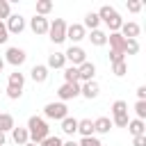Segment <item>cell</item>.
I'll list each match as a JSON object with an SVG mask.
<instances>
[{
	"mask_svg": "<svg viewBox=\"0 0 146 146\" xmlns=\"http://www.w3.org/2000/svg\"><path fill=\"white\" fill-rule=\"evenodd\" d=\"M27 132H30V141L32 144H41L48 135H50V128H48V123L41 119V116H30V121H27Z\"/></svg>",
	"mask_w": 146,
	"mask_h": 146,
	"instance_id": "1",
	"label": "cell"
},
{
	"mask_svg": "<svg viewBox=\"0 0 146 146\" xmlns=\"http://www.w3.org/2000/svg\"><path fill=\"white\" fill-rule=\"evenodd\" d=\"M96 14H98V18H100V21H103V23L110 27V32H119V30H121V25H123V18L119 16V11H116L114 7H110V5H103V7H100Z\"/></svg>",
	"mask_w": 146,
	"mask_h": 146,
	"instance_id": "2",
	"label": "cell"
},
{
	"mask_svg": "<svg viewBox=\"0 0 146 146\" xmlns=\"http://www.w3.org/2000/svg\"><path fill=\"white\" fill-rule=\"evenodd\" d=\"M48 34H50V41L52 43H62L66 41V21L64 18H55L48 27Z\"/></svg>",
	"mask_w": 146,
	"mask_h": 146,
	"instance_id": "3",
	"label": "cell"
},
{
	"mask_svg": "<svg viewBox=\"0 0 146 146\" xmlns=\"http://www.w3.org/2000/svg\"><path fill=\"white\" fill-rule=\"evenodd\" d=\"M43 114H46V119H55V121H62V119H66L68 116V107L59 100V103H48L46 107H43Z\"/></svg>",
	"mask_w": 146,
	"mask_h": 146,
	"instance_id": "4",
	"label": "cell"
},
{
	"mask_svg": "<svg viewBox=\"0 0 146 146\" xmlns=\"http://www.w3.org/2000/svg\"><path fill=\"white\" fill-rule=\"evenodd\" d=\"M64 57H66V62H71V66H80V64L87 62V52H84L80 46H71V48L64 52Z\"/></svg>",
	"mask_w": 146,
	"mask_h": 146,
	"instance_id": "5",
	"label": "cell"
},
{
	"mask_svg": "<svg viewBox=\"0 0 146 146\" xmlns=\"http://www.w3.org/2000/svg\"><path fill=\"white\" fill-rule=\"evenodd\" d=\"M57 96L62 98V103H64V100H71V98H75V96H80V82H64V84L57 89Z\"/></svg>",
	"mask_w": 146,
	"mask_h": 146,
	"instance_id": "6",
	"label": "cell"
},
{
	"mask_svg": "<svg viewBox=\"0 0 146 146\" xmlns=\"http://www.w3.org/2000/svg\"><path fill=\"white\" fill-rule=\"evenodd\" d=\"M5 27H7L9 34H21V32L25 30V18H23L21 14H11V16L5 21Z\"/></svg>",
	"mask_w": 146,
	"mask_h": 146,
	"instance_id": "7",
	"label": "cell"
},
{
	"mask_svg": "<svg viewBox=\"0 0 146 146\" xmlns=\"http://www.w3.org/2000/svg\"><path fill=\"white\" fill-rule=\"evenodd\" d=\"M48 27H50V21L46 16H36L34 14V18H30V30L34 34H48Z\"/></svg>",
	"mask_w": 146,
	"mask_h": 146,
	"instance_id": "8",
	"label": "cell"
},
{
	"mask_svg": "<svg viewBox=\"0 0 146 146\" xmlns=\"http://www.w3.org/2000/svg\"><path fill=\"white\" fill-rule=\"evenodd\" d=\"M84 36H87V32H84L82 23H73V25H66V39H71L73 43L82 41Z\"/></svg>",
	"mask_w": 146,
	"mask_h": 146,
	"instance_id": "9",
	"label": "cell"
},
{
	"mask_svg": "<svg viewBox=\"0 0 146 146\" xmlns=\"http://www.w3.org/2000/svg\"><path fill=\"white\" fill-rule=\"evenodd\" d=\"M25 50L23 48H7V57H5V62H9L11 66H21L23 62H25Z\"/></svg>",
	"mask_w": 146,
	"mask_h": 146,
	"instance_id": "10",
	"label": "cell"
},
{
	"mask_svg": "<svg viewBox=\"0 0 146 146\" xmlns=\"http://www.w3.org/2000/svg\"><path fill=\"white\" fill-rule=\"evenodd\" d=\"M94 75H96V66H94L91 62H84V64L78 66V82H80V80H82V82H91Z\"/></svg>",
	"mask_w": 146,
	"mask_h": 146,
	"instance_id": "11",
	"label": "cell"
},
{
	"mask_svg": "<svg viewBox=\"0 0 146 146\" xmlns=\"http://www.w3.org/2000/svg\"><path fill=\"white\" fill-rule=\"evenodd\" d=\"M107 43H110V48L114 50V52H123L125 50V39L119 34V32H110L107 34ZM125 55V52H123Z\"/></svg>",
	"mask_w": 146,
	"mask_h": 146,
	"instance_id": "12",
	"label": "cell"
},
{
	"mask_svg": "<svg viewBox=\"0 0 146 146\" xmlns=\"http://www.w3.org/2000/svg\"><path fill=\"white\" fill-rule=\"evenodd\" d=\"M139 32H141V27H139L137 23H132V21H130V23H123L121 30H119V34H121L123 39H137Z\"/></svg>",
	"mask_w": 146,
	"mask_h": 146,
	"instance_id": "13",
	"label": "cell"
},
{
	"mask_svg": "<svg viewBox=\"0 0 146 146\" xmlns=\"http://www.w3.org/2000/svg\"><path fill=\"white\" fill-rule=\"evenodd\" d=\"M98 91H100V89H98V82H94V80H91V82H82V84H80V96H84V98H89V100H91V98H96V96H98Z\"/></svg>",
	"mask_w": 146,
	"mask_h": 146,
	"instance_id": "14",
	"label": "cell"
},
{
	"mask_svg": "<svg viewBox=\"0 0 146 146\" xmlns=\"http://www.w3.org/2000/svg\"><path fill=\"white\" fill-rule=\"evenodd\" d=\"M66 66V57H64V52H50L48 55V64H46V68H64Z\"/></svg>",
	"mask_w": 146,
	"mask_h": 146,
	"instance_id": "15",
	"label": "cell"
},
{
	"mask_svg": "<svg viewBox=\"0 0 146 146\" xmlns=\"http://www.w3.org/2000/svg\"><path fill=\"white\" fill-rule=\"evenodd\" d=\"M30 78H32L36 84H41V82H46V80H48V68H46L43 64H36V66H32Z\"/></svg>",
	"mask_w": 146,
	"mask_h": 146,
	"instance_id": "16",
	"label": "cell"
},
{
	"mask_svg": "<svg viewBox=\"0 0 146 146\" xmlns=\"http://www.w3.org/2000/svg\"><path fill=\"white\" fill-rule=\"evenodd\" d=\"M11 139H14L18 146L27 144V141H30V132H27V128H21V125L16 128V125H14V130H11Z\"/></svg>",
	"mask_w": 146,
	"mask_h": 146,
	"instance_id": "17",
	"label": "cell"
},
{
	"mask_svg": "<svg viewBox=\"0 0 146 146\" xmlns=\"http://www.w3.org/2000/svg\"><path fill=\"white\" fill-rule=\"evenodd\" d=\"M9 89H16V91H23V87H25V75L23 73H9V84H7Z\"/></svg>",
	"mask_w": 146,
	"mask_h": 146,
	"instance_id": "18",
	"label": "cell"
},
{
	"mask_svg": "<svg viewBox=\"0 0 146 146\" xmlns=\"http://www.w3.org/2000/svg\"><path fill=\"white\" fill-rule=\"evenodd\" d=\"M110 128H112V119H107V116H98V119L94 121V132L107 135V132H110Z\"/></svg>",
	"mask_w": 146,
	"mask_h": 146,
	"instance_id": "19",
	"label": "cell"
},
{
	"mask_svg": "<svg viewBox=\"0 0 146 146\" xmlns=\"http://www.w3.org/2000/svg\"><path fill=\"white\" fill-rule=\"evenodd\" d=\"M62 132L64 135H75L78 132V119H73V116L62 119Z\"/></svg>",
	"mask_w": 146,
	"mask_h": 146,
	"instance_id": "20",
	"label": "cell"
},
{
	"mask_svg": "<svg viewBox=\"0 0 146 146\" xmlns=\"http://www.w3.org/2000/svg\"><path fill=\"white\" fill-rule=\"evenodd\" d=\"M78 132H80L82 137H94V121H91V119L78 121Z\"/></svg>",
	"mask_w": 146,
	"mask_h": 146,
	"instance_id": "21",
	"label": "cell"
},
{
	"mask_svg": "<svg viewBox=\"0 0 146 146\" xmlns=\"http://www.w3.org/2000/svg\"><path fill=\"white\" fill-rule=\"evenodd\" d=\"M128 130H130V135H132V137L146 135V125H144V121H139V119H132V121H128Z\"/></svg>",
	"mask_w": 146,
	"mask_h": 146,
	"instance_id": "22",
	"label": "cell"
},
{
	"mask_svg": "<svg viewBox=\"0 0 146 146\" xmlns=\"http://www.w3.org/2000/svg\"><path fill=\"white\" fill-rule=\"evenodd\" d=\"M98 25H100V18H98V14L96 11H89L87 16H84V23H82V27L87 30H98Z\"/></svg>",
	"mask_w": 146,
	"mask_h": 146,
	"instance_id": "23",
	"label": "cell"
},
{
	"mask_svg": "<svg viewBox=\"0 0 146 146\" xmlns=\"http://www.w3.org/2000/svg\"><path fill=\"white\" fill-rule=\"evenodd\" d=\"M89 41H91L94 46H105V43H107V34H105L103 30H91Z\"/></svg>",
	"mask_w": 146,
	"mask_h": 146,
	"instance_id": "24",
	"label": "cell"
},
{
	"mask_svg": "<svg viewBox=\"0 0 146 146\" xmlns=\"http://www.w3.org/2000/svg\"><path fill=\"white\" fill-rule=\"evenodd\" d=\"M7 130H14V116L11 114H0V132H7Z\"/></svg>",
	"mask_w": 146,
	"mask_h": 146,
	"instance_id": "25",
	"label": "cell"
},
{
	"mask_svg": "<svg viewBox=\"0 0 146 146\" xmlns=\"http://www.w3.org/2000/svg\"><path fill=\"white\" fill-rule=\"evenodd\" d=\"M52 11V2L50 0H39L36 2V16H46Z\"/></svg>",
	"mask_w": 146,
	"mask_h": 146,
	"instance_id": "26",
	"label": "cell"
},
{
	"mask_svg": "<svg viewBox=\"0 0 146 146\" xmlns=\"http://www.w3.org/2000/svg\"><path fill=\"white\" fill-rule=\"evenodd\" d=\"M121 114H128V103H125V100H114V105H112V116H121Z\"/></svg>",
	"mask_w": 146,
	"mask_h": 146,
	"instance_id": "27",
	"label": "cell"
},
{
	"mask_svg": "<svg viewBox=\"0 0 146 146\" xmlns=\"http://www.w3.org/2000/svg\"><path fill=\"white\" fill-rule=\"evenodd\" d=\"M123 52L137 55V52H139V41H137V39H125V50H123Z\"/></svg>",
	"mask_w": 146,
	"mask_h": 146,
	"instance_id": "28",
	"label": "cell"
},
{
	"mask_svg": "<svg viewBox=\"0 0 146 146\" xmlns=\"http://www.w3.org/2000/svg\"><path fill=\"white\" fill-rule=\"evenodd\" d=\"M64 80L66 82H78V66H66L64 68Z\"/></svg>",
	"mask_w": 146,
	"mask_h": 146,
	"instance_id": "29",
	"label": "cell"
},
{
	"mask_svg": "<svg viewBox=\"0 0 146 146\" xmlns=\"http://www.w3.org/2000/svg\"><path fill=\"white\" fill-rule=\"evenodd\" d=\"M11 16V5L9 0H0V21H7Z\"/></svg>",
	"mask_w": 146,
	"mask_h": 146,
	"instance_id": "30",
	"label": "cell"
},
{
	"mask_svg": "<svg viewBox=\"0 0 146 146\" xmlns=\"http://www.w3.org/2000/svg\"><path fill=\"white\" fill-rule=\"evenodd\" d=\"M125 71H128V66H125V59H123V62H116V64H112V73H114L116 78H123V75H125Z\"/></svg>",
	"mask_w": 146,
	"mask_h": 146,
	"instance_id": "31",
	"label": "cell"
},
{
	"mask_svg": "<svg viewBox=\"0 0 146 146\" xmlns=\"http://www.w3.org/2000/svg\"><path fill=\"white\" fill-rule=\"evenodd\" d=\"M135 114H137L139 121L146 119V100H137V103H135Z\"/></svg>",
	"mask_w": 146,
	"mask_h": 146,
	"instance_id": "32",
	"label": "cell"
},
{
	"mask_svg": "<svg viewBox=\"0 0 146 146\" xmlns=\"http://www.w3.org/2000/svg\"><path fill=\"white\" fill-rule=\"evenodd\" d=\"M62 144H64V141H62L57 135H48V137H46V139H43L39 146H62Z\"/></svg>",
	"mask_w": 146,
	"mask_h": 146,
	"instance_id": "33",
	"label": "cell"
},
{
	"mask_svg": "<svg viewBox=\"0 0 146 146\" xmlns=\"http://www.w3.org/2000/svg\"><path fill=\"white\" fill-rule=\"evenodd\" d=\"M78 146H103V144H100V139H96V137H82V139L78 141Z\"/></svg>",
	"mask_w": 146,
	"mask_h": 146,
	"instance_id": "34",
	"label": "cell"
},
{
	"mask_svg": "<svg viewBox=\"0 0 146 146\" xmlns=\"http://www.w3.org/2000/svg\"><path fill=\"white\" fill-rule=\"evenodd\" d=\"M128 114H121V116H114L112 119V125H119V128H128Z\"/></svg>",
	"mask_w": 146,
	"mask_h": 146,
	"instance_id": "35",
	"label": "cell"
},
{
	"mask_svg": "<svg viewBox=\"0 0 146 146\" xmlns=\"http://www.w3.org/2000/svg\"><path fill=\"white\" fill-rule=\"evenodd\" d=\"M125 7H128V11H130V14H137V11L141 9V2H139V0H128V2H125Z\"/></svg>",
	"mask_w": 146,
	"mask_h": 146,
	"instance_id": "36",
	"label": "cell"
},
{
	"mask_svg": "<svg viewBox=\"0 0 146 146\" xmlns=\"http://www.w3.org/2000/svg\"><path fill=\"white\" fill-rule=\"evenodd\" d=\"M7 39H9V32L5 27V21H0V43H7Z\"/></svg>",
	"mask_w": 146,
	"mask_h": 146,
	"instance_id": "37",
	"label": "cell"
},
{
	"mask_svg": "<svg viewBox=\"0 0 146 146\" xmlns=\"http://www.w3.org/2000/svg\"><path fill=\"white\" fill-rule=\"evenodd\" d=\"M125 57H123V52H114V50H110V62L112 64H116V62H123Z\"/></svg>",
	"mask_w": 146,
	"mask_h": 146,
	"instance_id": "38",
	"label": "cell"
},
{
	"mask_svg": "<svg viewBox=\"0 0 146 146\" xmlns=\"http://www.w3.org/2000/svg\"><path fill=\"white\" fill-rule=\"evenodd\" d=\"M132 146H146V135H139V137H132Z\"/></svg>",
	"mask_w": 146,
	"mask_h": 146,
	"instance_id": "39",
	"label": "cell"
},
{
	"mask_svg": "<svg viewBox=\"0 0 146 146\" xmlns=\"http://www.w3.org/2000/svg\"><path fill=\"white\" fill-rule=\"evenodd\" d=\"M137 98H139V100H146V87H144V84L137 89Z\"/></svg>",
	"mask_w": 146,
	"mask_h": 146,
	"instance_id": "40",
	"label": "cell"
},
{
	"mask_svg": "<svg viewBox=\"0 0 146 146\" xmlns=\"http://www.w3.org/2000/svg\"><path fill=\"white\" fill-rule=\"evenodd\" d=\"M5 141H7V137H5V132H0V146H5Z\"/></svg>",
	"mask_w": 146,
	"mask_h": 146,
	"instance_id": "41",
	"label": "cell"
},
{
	"mask_svg": "<svg viewBox=\"0 0 146 146\" xmlns=\"http://www.w3.org/2000/svg\"><path fill=\"white\" fill-rule=\"evenodd\" d=\"M62 146H78V141H73V139H71V141H64Z\"/></svg>",
	"mask_w": 146,
	"mask_h": 146,
	"instance_id": "42",
	"label": "cell"
},
{
	"mask_svg": "<svg viewBox=\"0 0 146 146\" xmlns=\"http://www.w3.org/2000/svg\"><path fill=\"white\" fill-rule=\"evenodd\" d=\"M2 68H5V59L0 57V73H2Z\"/></svg>",
	"mask_w": 146,
	"mask_h": 146,
	"instance_id": "43",
	"label": "cell"
},
{
	"mask_svg": "<svg viewBox=\"0 0 146 146\" xmlns=\"http://www.w3.org/2000/svg\"><path fill=\"white\" fill-rule=\"evenodd\" d=\"M23 146H39V144H32V141H27V144H23Z\"/></svg>",
	"mask_w": 146,
	"mask_h": 146,
	"instance_id": "44",
	"label": "cell"
}]
</instances>
